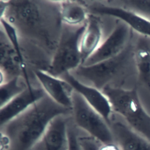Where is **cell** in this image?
Listing matches in <instances>:
<instances>
[{
    "instance_id": "obj_4",
    "label": "cell",
    "mask_w": 150,
    "mask_h": 150,
    "mask_svg": "<svg viewBox=\"0 0 150 150\" xmlns=\"http://www.w3.org/2000/svg\"><path fill=\"white\" fill-rule=\"evenodd\" d=\"M101 91L109 99L114 112L121 116L132 129L150 141V115L144 108L137 86H107Z\"/></svg>"
},
{
    "instance_id": "obj_20",
    "label": "cell",
    "mask_w": 150,
    "mask_h": 150,
    "mask_svg": "<svg viewBox=\"0 0 150 150\" xmlns=\"http://www.w3.org/2000/svg\"><path fill=\"white\" fill-rule=\"evenodd\" d=\"M79 139L81 150H98L101 144L100 141L89 135L79 136Z\"/></svg>"
},
{
    "instance_id": "obj_10",
    "label": "cell",
    "mask_w": 150,
    "mask_h": 150,
    "mask_svg": "<svg viewBox=\"0 0 150 150\" xmlns=\"http://www.w3.org/2000/svg\"><path fill=\"white\" fill-rule=\"evenodd\" d=\"M60 78L66 80L74 91L79 94L87 104L98 112L110 124L114 112L109 99L101 90L82 82L71 72L66 73Z\"/></svg>"
},
{
    "instance_id": "obj_18",
    "label": "cell",
    "mask_w": 150,
    "mask_h": 150,
    "mask_svg": "<svg viewBox=\"0 0 150 150\" xmlns=\"http://www.w3.org/2000/svg\"><path fill=\"white\" fill-rule=\"evenodd\" d=\"M27 84L22 77H15L0 85V105L3 106L26 88Z\"/></svg>"
},
{
    "instance_id": "obj_2",
    "label": "cell",
    "mask_w": 150,
    "mask_h": 150,
    "mask_svg": "<svg viewBox=\"0 0 150 150\" xmlns=\"http://www.w3.org/2000/svg\"><path fill=\"white\" fill-rule=\"evenodd\" d=\"M69 114H71V109L61 106L46 94L23 113L1 127V149L30 150L54 118Z\"/></svg>"
},
{
    "instance_id": "obj_13",
    "label": "cell",
    "mask_w": 150,
    "mask_h": 150,
    "mask_svg": "<svg viewBox=\"0 0 150 150\" xmlns=\"http://www.w3.org/2000/svg\"><path fill=\"white\" fill-rule=\"evenodd\" d=\"M45 95L46 94L40 86H33L31 88H26L11 101L1 107V127L23 113Z\"/></svg>"
},
{
    "instance_id": "obj_1",
    "label": "cell",
    "mask_w": 150,
    "mask_h": 150,
    "mask_svg": "<svg viewBox=\"0 0 150 150\" xmlns=\"http://www.w3.org/2000/svg\"><path fill=\"white\" fill-rule=\"evenodd\" d=\"M4 18L16 29L22 48L51 60L63 28L59 1H8Z\"/></svg>"
},
{
    "instance_id": "obj_9",
    "label": "cell",
    "mask_w": 150,
    "mask_h": 150,
    "mask_svg": "<svg viewBox=\"0 0 150 150\" xmlns=\"http://www.w3.org/2000/svg\"><path fill=\"white\" fill-rule=\"evenodd\" d=\"M0 85L13 78L21 76L25 79L29 88H31L34 86L31 82L28 69L23 67L16 52L1 29L0 35Z\"/></svg>"
},
{
    "instance_id": "obj_8",
    "label": "cell",
    "mask_w": 150,
    "mask_h": 150,
    "mask_svg": "<svg viewBox=\"0 0 150 150\" xmlns=\"http://www.w3.org/2000/svg\"><path fill=\"white\" fill-rule=\"evenodd\" d=\"M133 32L126 24L118 20L97 51L82 65H94L118 55L132 42Z\"/></svg>"
},
{
    "instance_id": "obj_14",
    "label": "cell",
    "mask_w": 150,
    "mask_h": 150,
    "mask_svg": "<svg viewBox=\"0 0 150 150\" xmlns=\"http://www.w3.org/2000/svg\"><path fill=\"white\" fill-rule=\"evenodd\" d=\"M109 125L120 150H150V141L127 124L112 118Z\"/></svg>"
},
{
    "instance_id": "obj_22",
    "label": "cell",
    "mask_w": 150,
    "mask_h": 150,
    "mask_svg": "<svg viewBox=\"0 0 150 150\" xmlns=\"http://www.w3.org/2000/svg\"><path fill=\"white\" fill-rule=\"evenodd\" d=\"M98 150H120V149L115 142L111 144L101 143Z\"/></svg>"
},
{
    "instance_id": "obj_5",
    "label": "cell",
    "mask_w": 150,
    "mask_h": 150,
    "mask_svg": "<svg viewBox=\"0 0 150 150\" xmlns=\"http://www.w3.org/2000/svg\"><path fill=\"white\" fill-rule=\"evenodd\" d=\"M86 24L80 26H70L63 24L58 45L46 72L56 77H61L82 65L80 46Z\"/></svg>"
},
{
    "instance_id": "obj_6",
    "label": "cell",
    "mask_w": 150,
    "mask_h": 150,
    "mask_svg": "<svg viewBox=\"0 0 150 150\" xmlns=\"http://www.w3.org/2000/svg\"><path fill=\"white\" fill-rule=\"evenodd\" d=\"M71 115L76 125L103 144L114 143L110 125L84 98L74 91Z\"/></svg>"
},
{
    "instance_id": "obj_7",
    "label": "cell",
    "mask_w": 150,
    "mask_h": 150,
    "mask_svg": "<svg viewBox=\"0 0 150 150\" xmlns=\"http://www.w3.org/2000/svg\"><path fill=\"white\" fill-rule=\"evenodd\" d=\"M82 1L87 10L94 15L113 17L126 24L132 31L139 35L150 38V21L139 14L121 6L105 4L104 1Z\"/></svg>"
},
{
    "instance_id": "obj_19",
    "label": "cell",
    "mask_w": 150,
    "mask_h": 150,
    "mask_svg": "<svg viewBox=\"0 0 150 150\" xmlns=\"http://www.w3.org/2000/svg\"><path fill=\"white\" fill-rule=\"evenodd\" d=\"M118 5L135 12L150 21V0H129L120 1Z\"/></svg>"
},
{
    "instance_id": "obj_12",
    "label": "cell",
    "mask_w": 150,
    "mask_h": 150,
    "mask_svg": "<svg viewBox=\"0 0 150 150\" xmlns=\"http://www.w3.org/2000/svg\"><path fill=\"white\" fill-rule=\"evenodd\" d=\"M66 116L60 115L54 118L30 150H67L69 121Z\"/></svg>"
},
{
    "instance_id": "obj_17",
    "label": "cell",
    "mask_w": 150,
    "mask_h": 150,
    "mask_svg": "<svg viewBox=\"0 0 150 150\" xmlns=\"http://www.w3.org/2000/svg\"><path fill=\"white\" fill-rule=\"evenodd\" d=\"M59 11L63 24L70 26L84 25L89 13L81 1H59Z\"/></svg>"
},
{
    "instance_id": "obj_21",
    "label": "cell",
    "mask_w": 150,
    "mask_h": 150,
    "mask_svg": "<svg viewBox=\"0 0 150 150\" xmlns=\"http://www.w3.org/2000/svg\"><path fill=\"white\" fill-rule=\"evenodd\" d=\"M68 149L67 150H81L79 136L74 128L68 125Z\"/></svg>"
},
{
    "instance_id": "obj_11",
    "label": "cell",
    "mask_w": 150,
    "mask_h": 150,
    "mask_svg": "<svg viewBox=\"0 0 150 150\" xmlns=\"http://www.w3.org/2000/svg\"><path fill=\"white\" fill-rule=\"evenodd\" d=\"M32 72L49 97L61 106L71 109L74 89L66 80L41 69H33Z\"/></svg>"
},
{
    "instance_id": "obj_3",
    "label": "cell",
    "mask_w": 150,
    "mask_h": 150,
    "mask_svg": "<svg viewBox=\"0 0 150 150\" xmlns=\"http://www.w3.org/2000/svg\"><path fill=\"white\" fill-rule=\"evenodd\" d=\"M71 73L101 91L107 86L125 88L127 79L137 74L132 41L118 55L94 65H81Z\"/></svg>"
},
{
    "instance_id": "obj_15",
    "label": "cell",
    "mask_w": 150,
    "mask_h": 150,
    "mask_svg": "<svg viewBox=\"0 0 150 150\" xmlns=\"http://www.w3.org/2000/svg\"><path fill=\"white\" fill-rule=\"evenodd\" d=\"M103 41L101 22L96 15L90 13L80 41L82 65L97 51Z\"/></svg>"
},
{
    "instance_id": "obj_16",
    "label": "cell",
    "mask_w": 150,
    "mask_h": 150,
    "mask_svg": "<svg viewBox=\"0 0 150 150\" xmlns=\"http://www.w3.org/2000/svg\"><path fill=\"white\" fill-rule=\"evenodd\" d=\"M133 50L138 84L150 92V38L138 35Z\"/></svg>"
}]
</instances>
